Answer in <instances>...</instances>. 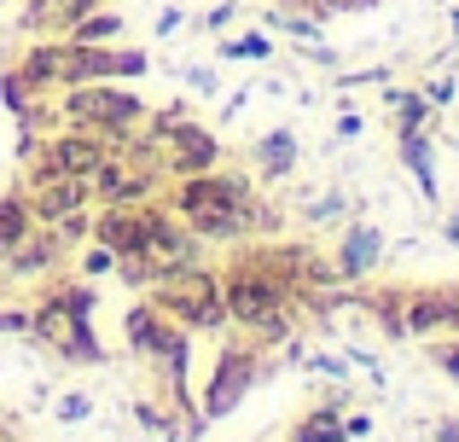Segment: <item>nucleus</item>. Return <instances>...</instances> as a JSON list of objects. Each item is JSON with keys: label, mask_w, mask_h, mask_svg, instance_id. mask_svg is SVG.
Instances as JSON below:
<instances>
[{"label": "nucleus", "mask_w": 459, "mask_h": 442, "mask_svg": "<svg viewBox=\"0 0 459 442\" xmlns=\"http://www.w3.org/2000/svg\"><path fill=\"white\" fill-rule=\"evenodd\" d=\"M117 30H123V18H111V12H88V18H76V41H82V47L111 41Z\"/></svg>", "instance_id": "nucleus-9"}, {"label": "nucleus", "mask_w": 459, "mask_h": 442, "mask_svg": "<svg viewBox=\"0 0 459 442\" xmlns=\"http://www.w3.org/2000/svg\"><path fill=\"white\" fill-rule=\"evenodd\" d=\"M245 193H238L233 181H198L186 186V216L204 227V233H233L238 221H245Z\"/></svg>", "instance_id": "nucleus-1"}, {"label": "nucleus", "mask_w": 459, "mask_h": 442, "mask_svg": "<svg viewBox=\"0 0 459 442\" xmlns=\"http://www.w3.org/2000/svg\"><path fill=\"white\" fill-rule=\"evenodd\" d=\"M88 12H93V0H35L30 23H76V18H88Z\"/></svg>", "instance_id": "nucleus-6"}, {"label": "nucleus", "mask_w": 459, "mask_h": 442, "mask_svg": "<svg viewBox=\"0 0 459 442\" xmlns=\"http://www.w3.org/2000/svg\"><path fill=\"white\" fill-rule=\"evenodd\" d=\"M70 111L82 117V123H105V128H123L128 117L140 111L134 100H123V93H105V88H88V93H76L70 100Z\"/></svg>", "instance_id": "nucleus-2"}, {"label": "nucleus", "mask_w": 459, "mask_h": 442, "mask_svg": "<svg viewBox=\"0 0 459 442\" xmlns=\"http://www.w3.org/2000/svg\"><path fill=\"white\" fill-rule=\"evenodd\" d=\"M18 233H23V204H0V238L12 245Z\"/></svg>", "instance_id": "nucleus-13"}, {"label": "nucleus", "mask_w": 459, "mask_h": 442, "mask_svg": "<svg viewBox=\"0 0 459 442\" xmlns=\"http://www.w3.org/2000/svg\"><path fill=\"white\" fill-rule=\"evenodd\" d=\"M372 250H378V238H372V233H355V238H349V250H343V268H367Z\"/></svg>", "instance_id": "nucleus-11"}, {"label": "nucleus", "mask_w": 459, "mask_h": 442, "mask_svg": "<svg viewBox=\"0 0 459 442\" xmlns=\"http://www.w3.org/2000/svg\"><path fill=\"white\" fill-rule=\"evenodd\" d=\"M407 163H413V175L430 186V158H425V146H419V140H407Z\"/></svg>", "instance_id": "nucleus-14"}, {"label": "nucleus", "mask_w": 459, "mask_h": 442, "mask_svg": "<svg viewBox=\"0 0 459 442\" xmlns=\"http://www.w3.org/2000/svg\"><path fill=\"white\" fill-rule=\"evenodd\" d=\"M35 198H41V204H35L41 216H65V210L76 204V181H65V175H58V181H47V186H41Z\"/></svg>", "instance_id": "nucleus-8"}, {"label": "nucleus", "mask_w": 459, "mask_h": 442, "mask_svg": "<svg viewBox=\"0 0 459 442\" xmlns=\"http://www.w3.org/2000/svg\"><path fill=\"white\" fill-rule=\"evenodd\" d=\"M303 442H337V425L332 420H314L308 431H303Z\"/></svg>", "instance_id": "nucleus-15"}, {"label": "nucleus", "mask_w": 459, "mask_h": 442, "mask_svg": "<svg viewBox=\"0 0 459 442\" xmlns=\"http://www.w3.org/2000/svg\"><path fill=\"white\" fill-rule=\"evenodd\" d=\"M169 291H175V297H169V303H175L180 315H192V320H198V326H210V320L221 315V303H210V285H204V280H175V285H169Z\"/></svg>", "instance_id": "nucleus-3"}, {"label": "nucleus", "mask_w": 459, "mask_h": 442, "mask_svg": "<svg viewBox=\"0 0 459 442\" xmlns=\"http://www.w3.org/2000/svg\"><path fill=\"white\" fill-rule=\"evenodd\" d=\"M250 373H256L250 361H233V355H227V361H221V378H215V396H210V413H227V408H233V402L245 396Z\"/></svg>", "instance_id": "nucleus-5"}, {"label": "nucleus", "mask_w": 459, "mask_h": 442, "mask_svg": "<svg viewBox=\"0 0 459 442\" xmlns=\"http://www.w3.org/2000/svg\"><path fill=\"white\" fill-rule=\"evenodd\" d=\"M53 158H58V175H82V169H100V146H88V140H65V146H58Z\"/></svg>", "instance_id": "nucleus-7"}, {"label": "nucleus", "mask_w": 459, "mask_h": 442, "mask_svg": "<svg viewBox=\"0 0 459 442\" xmlns=\"http://www.w3.org/2000/svg\"><path fill=\"white\" fill-rule=\"evenodd\" d=\"M262 158H268V169H285V163H291V134H273L268 146H262Z\"/></svg>", "instance_id": "nucleus-12"}, {"label": "nucleus", "mask_w": 459, "mask_h": 442, "mask_svg": "<svg viewBox=\"0 0 459 442\" xmlns=\"http://www.w3.org/2000/svg\"><path fill=\"white\" fill-rule=\"evenodd\" d=\"M227 308H233L238 320H273V291L256 280H238L233 291H227Z\"/></svg>", "instance_id": "nucleus-4"}, {"label": "nucleus", "mask_w": 459, "mask_h": 442, "mask_svg": "<svg viewBox=\"0 0 459 442\" xmlns=\"http://www.w3.org/2000/svg\"><path fill=\"white\" fill-rule=\"evenodd\" d=\"M210 158H215L210 134H198V128H186V134H180V163H192V169H210Z\"/></svg>", "instance_id": "nucleus-10"}]
</instances>
